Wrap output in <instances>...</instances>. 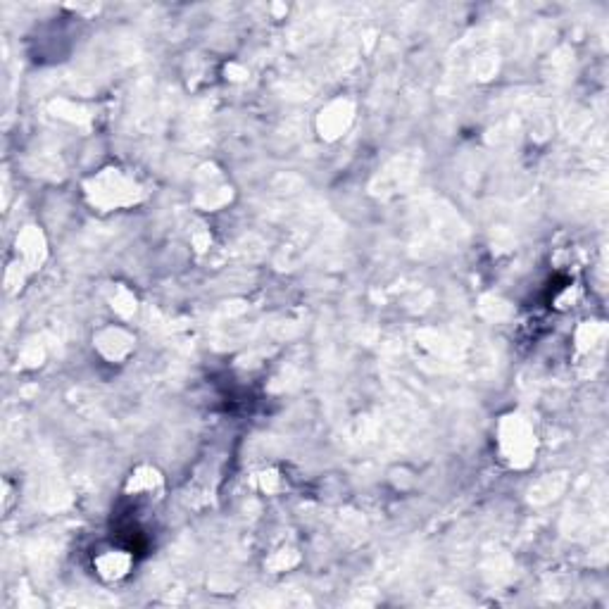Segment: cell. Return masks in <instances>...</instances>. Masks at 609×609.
Masks as SVG:
<instances>
[{
    "instance_id": "obj_1",
    "label": "cell",
    "mask_w": 609,
    "mask_h": 609,
    "mask_svg": "<svg viewBox=\"0 0 609 609\" xmlns=\"http://www.w3.org/2000/svg\"><path fill=\"white\" fill-rule=\"evenodd\" d=\"M500 445L502 452H505V460H510L514 467H524V464L531 462L536 436H533L529 424H524L521 419H512L510 424L502 426Z\"/></svg>"
}]
</instances>
